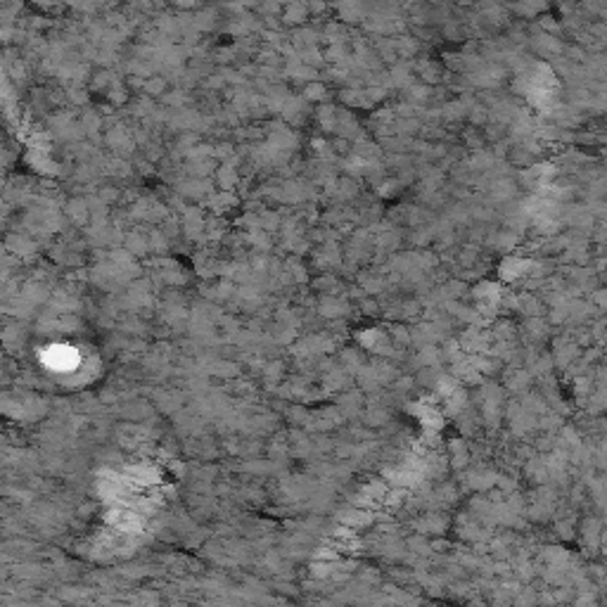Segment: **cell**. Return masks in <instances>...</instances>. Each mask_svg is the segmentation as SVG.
<instances>
[{"label": "cell", "mask_w": 607, "mask_h": 607, "mask_svg": "<svg viewBox=\"0 0 607 607\" xmlns=\"http://www.w3.org/2000/svg\"><path fill=\"white\" fill-rule=\"evenodd\" d=\"M306 93H308V98H323V93H325V91H323V85H316L313 83V85H308Z\"/></svg>", "instance_id": "cell-7"}, {"label": "cell", "mask_w": 607, "mask_h": 607, "mask_svg": "<svg viewBox=\"0 0 607 607\" xmlns=\"http://www.w3.org/2000/svg\"><path fill=\"white\" fill-rule=\"evenodd\" d=\"M308 10H311L313 14H318V12L325 10V3H323V0H308Z\"/></svg>", "instance_id": "cell-5"}, {"label": "cell", "mask_w": 607, "mask_h": 607, "mask_svg": "<svg viewBox=\"0 0 607 607\" xmlns=\"http://www.w3.org/2000/svg\"><path fill=\"white\" fill-rule=\"evenodd\" d=\"M308 3H304V0H287L285 5H282V21L285 24H304V19L308 17Z\"/></svg>", "instance_id": "cell-1"}, {"label": "cell", "mask_w": 607, "mask_h": 607, "mask_svg": "<svg viewBox=\"0 0 607 607\" xmlns=\"http://www.w3.org/2000/svg\"><path fill=\"white\" fill-rule=\"evenodd\" d=\"M147 91L150 93H162L164 91V81L162 79H152L150 83H147Z\"/></svg>", "instance_id": "cell-6"}, {"label": "cell", "mask_w": 607, "mask_h": 607, "mask_svg": "<svg viewBox=\"0 0 607 607\" xmlns=\"http://www.w3.org/2000/svg\"><path fill=\"white\" fill-rule=\"evenodd\" d=\"M214 19H216L214 10H204V12L195 14V29H199V31H207V29L214 27Z\"/></svg>", "instance_id": "cell-3"}, {"label": "cell", "mask_w": 607, "mask_h": 607, "mask_svg": "<svg viewBox=\"0 0 607 607\" xmlns=\"http://www.w3.org/2000/svg\"><path fill=\"white\" fill-rule=\"evenodd\" d=\"M157 29H159V31H164L166 36H176V33L181 31V21H178L176 17L164 14V17H159V19H157Z\"/></svg>", "instance_id": "cell-2"}, {"label": "cell", "mask_w": 607, "mask_h": 607, "mask_svg": "<svg viewBox=\"0 0 607 607\" xmlns=\"http://www.w3.org/2000/svg\"><path fill=\"white\" fill-rule=\"evenodd\" d=\"M237 5H242V7H252V5H256V0H237Z\"/></svg>", "instance_id": "cell-8"}, {"label": "cell", "mask_w": 607, "mask_h": 607, "mask_svg": "<svg viewBox=\"0 0 607 607\" xmlns=\"http://www.w3.org/2000/svg\"><path fill=\"white\" fill-rule=\"evenodd\" d=\"M176 5L181 10H195V7L202 5V0H176Z\"/></svg>", "instance_id": "cell-4"}]
</instances>
